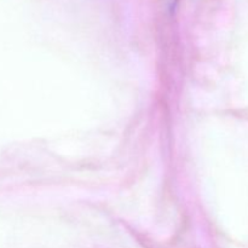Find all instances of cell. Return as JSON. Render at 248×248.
<instances>
[{
	"label": "cell",
	"mask_w": 248,
	"mask_h": 248,
	"mask_svg": "<svg viewBox=\"0 0 248 248\" xmlns=\"http://www.w3.org/2000/svg\"><path fill=\"white\" fill-rule=\"evenodd\" d=\"M178 0H170V5H176Z\"/></svg>",
	"instance_id": "1"
}]
</instances>
